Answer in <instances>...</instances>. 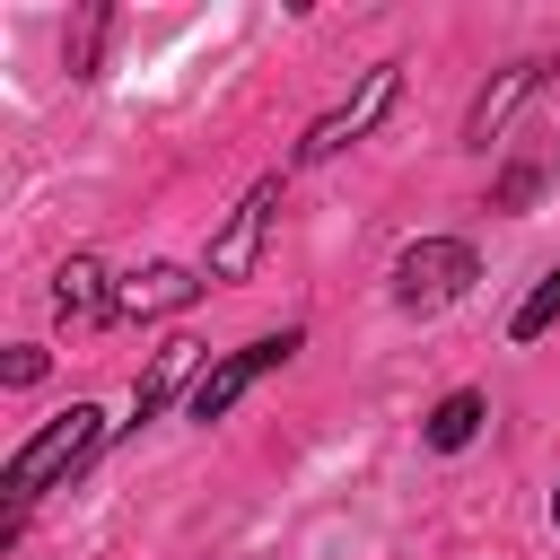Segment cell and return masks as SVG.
I'll use <instances>...</instances> for the list:
<instances>
[{
  "label": "cell",
  "mask_w": 560,
  "mask_h": 560,
  "mask_svg": "<svg viewBox=\"0 0 560 560\" xmlns=\"http://www.w3.org/2000/svg\"><path fill=\"white\" fill-rule=\"evenodd\" d=\"M96 446H105V411H96V402L52 411V420H44V429H35V438L9 455V481H0V490H9V516H0V525H26V508H35V499H44L61 472H79Z\"/></svg>",
  "instance_id": "1"
},
{
  "label": "cell",
  "mask_w": 560,
  "mask_h": 560,
  "mask_svg": "<svg viewBox=\"0 0 560 560\" xmlns=\"http://www.w3.org/2000/svg\"><path fill=\"white\" fill-rule=\"evenodd\" d=\"M298 350H306V332L289 324V332H262V341H245V350L210 359V368H201V385L184 394V411H192L201 429H210V420H228V411H236V402H245V394H254V385H262L271 368H289Z\"/></svg>",
  "instance_id": "2"
},
{
  "label": "cell",
  "mask_w": 560,
  "mask_h": 560,
  "mask_svg": "<svg viewBox=\"0 0 560 560\" xmlns=\"http://www.w3.org/2000/svg\"><path fill=\"white\" fill-rule=\"evenodd\" d=\"M472 280H481V262H472L464 236H420V245H402V262H394V306H402V315H438V306H455Z\"/></svg>",
  "instance_id": "3"
},
{
  "label": "cell",
  "mask_w": 560,
  "mask_h": 560,
  "mask_svg": "<svg viewBox=\"0 0 560 560\" xmlns=\"http://www.w3.org/2000/svg\"><path fill=\"white\" fill-rule=\"evenodd\" d=\"M394 96H402V70H394V61H376V70L359 79V96H341L332 114H315V122H306V140H298V166H324V158H341L350 140H368V131L394 114Z\"/></svg>",
  "instance_id": "4"
},
{
  "label": "cell",
  "mask_w": 560,
  "mask_h": 560,
  "mask_svg": "<svg viewBox=\"0 0 560 560\" xmlns=\"http://www.w3.org/2000/svg\"><path fill=\"white\" fill-rule=\"evenodd\" d=\"M271 219H280V175H262L236 210H228V228L210 236V262H201V280H245L254 262H262V245H271Z\"/></svg>",
  "instance_id": "5"
},
{
  "label": "cell",
  "mask_w": 560,
  "mask_h": 560,
  "mask_svg": "<svg viewBox=\"0 0 560 560\" xmlns=\"http://www.w3.org/2000/svg\"><path fill=\"white\" fill-rule=\"evenodd\" d=\"M201 289H210L201 271H184V262H149V271H131V280H114V315H122V324H149V315L192 306Z\"/></svg>",
  "instance_id": "6"
},
{
  "label": "cell",
  "mask_w": 560,
  "mask_h": 560,
  "mask_svg": "<svg viewBox=\"0 0 560 560\" xmlns=\"http://www.w3.org/2000/svg\"><path fill=\"white\" fill-rule=\"evenodd\" d=\"M201 368H210V359H201V341H192V332H166V341H158V359H149V368H140V385H131V420H158L184 385H201Z\"/></svg>",
  "instance_id": "7"
},
{
  "label": "cell",
  "mask_w": 560,
  "mask_h": 560,
  "mask_svg": "<svg viewBox=\"0 0 560 560\" xmlns=\"http://www.w3.org/2000/svg\"><path fill=\"white\" fill-rule=\"evenodd\" d=\"M542 79H551V61H508V70L472 96V114H464V149H490V131H499V122H508V114H516Z\"/></svg>",
  "instance_id": "8"
},
{
  "label": "cell",
  "mask_w": 560,
  "mask_h": 560,
  "mask_svg": "<svg viewBox=\"0 0 560 560\" xmlns=\"http://www.w3.org/2000/svg\"><path fill=\"white\" fill-rule=\"evenodd\" d=\"M52 306H61V324H96V315H114V280H105V262H96V254H70V262L52 271Z\"/></svg>",
  "instance_id": "9"
},
{
  "label": "cell",
  "mask_w": 560,
  "mask_h": 560,
  "mask_svg": "<svg viewBox=\"0 0 560 560\" xmlns=\"http://www.w3.org/2000/svg\"><path fill=\"white\" fill-rule=\"evenodd\" d=\"M481 420H490V402L464 385V394H446V402L429 411V446H438V455H455V446H472V438H481Z\"/></svg>",
  "instance_id": "10"
},
{
  "label": "cell",
  "mask_w": 560,
  "mask_h": 560,
  "mask_svg": "<svg viewBox=\"0 0 560 560\" xmlns=\"http://www.w3.org/2000/svg\"><path fill=\"white\" fill-rule=\"evenodd\" d=\"M551 324H560V262H551V271L534 280V298H525V306L508 315V332H516V341H534V332H551Z\"/></svg>",
  "instance_id": "11"
},
{
  "label": "cell",
  "mask_w": 560,
  "mask_h": 560,
  "mask_svg": "<svg viewBox=\"0 0 560 560\" xmlns=\"http://www.w3.org/2000/svg\"><path fill=\"white\" fill-rule=\"evenodd\" d=\"M542 175H551V158H516V166L490 184V210H525V201L542 192Z\"/></svg>",
  "instance_id": "12"
},
{
  "label": "cell",
  "mask_w": 560,
  "mask_h": 560,
  "mask_svg": "<svg viewBox=\"0 0 560 560\" xmlns=\"http://www.w3.org/2000/svg\"><path fill=\"white\" fill-rule=\"evenodd\" d=\"M551 525H560V490H551Z\"/></svg>",
  "instance_id": "13"
}]
</instances>
